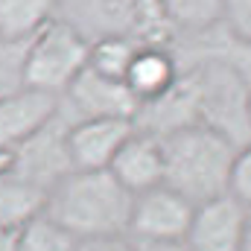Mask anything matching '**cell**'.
Wrapping results in <instances>:
<instances>
[{
	"instance_id": "cell-1",
	"label": "cell",
	"mask_w": 251,
	"mask_h": 251,
	"mask_svg": "<svg viewBox=\"0 0 251 251\" xmlns=\"http://www.w3.org/2000/svg\"><path fill=\"white\" fill-rule=\"evenodd\" d=\"M134 193L108 170H73L44 199V213L79 243L128 237Z\"/></svg>"
},
{
	"instance_id": "cell-2",
	"label": "cell",
	"mask_w": 251,
	"mask_h": 251,
	"mask_svg": "<svg viewBox=\"0 0 251 251\" xmlns=\"http://www.w3.org/2000/svg\"><path fill=\"white\" fill-rule=\"evenodd\" d=\"M161 143H164V184L170 190L181 193L193 204L228 193L231 167L240 146H234L225 134L196 123L161 137Z\"/></svg>"
},
{
	"instance_id": "cell-3",
	"label": "cell",
	"mask_w": 251,
	"mask_h": 251,
	"mask_svg": "<svg viewBox=\"0 0 251 251\" xmlns=\"http://www.w3.org/2000/svg\"><path fill=\"white\" fill-rule=\"evenodd\" d=\"M196 97V120L219 134H225L234 146H246L251 140L249 123V85L243 76L222 59H204L187 73Z\"/></svg>"
},
{
	"instance_id": "cell-4",
	"label": "cell",
	"mask_w": 251,
	"mask_h": 251,
	"mask_svg": "<svg viewBox=\"0 0 251 251\" xmlns=\"http://www.w3.org/2000/svg\"><path fill=\"white\" fill-rule=\"evenodd\" d=\"M88 56H91V41L67 21L53 18L26 41L24 59L18 67L21 85L62 97L70 88V82L88 67Z\"/></svg>"
},
{
	"instance_id": "cell-5",
	"label": "cell",
	"mask_w": 251,
	"mask_h": 251,
	"mask_svg": "<svg viewBox=\"0 0 251 251\" xmlns=\"http://www.w3.org/2000/svg\"><path fill=\"white\" fill-rule=\"evenodd\" d=\"M59 114L44 128H38L29 140H24L18 149H12V176L38 187L44 196L64 176L73 173L70 152H67V126L59 120Z\"/></svg>"
},
{
	"instance_id": "cell-6",
	"label": "cell",
	"mask_w": 251,
	"mask_h": 251,
	"mask_svg": "<svg viewBox=\"0 0 251 251\" xmlns=\"http://www.w3.org/2000/svg\"><path fill=\"white\" fill-rule=\"evenodd\" d=\"M196 204L187 201L181 193L158 184L143 190L131 201V222H128V240L134 243H167V240H184L193 222Z\"/></svg>"
},
{
	"instance_id": "cell-7",
	"label": "cell",
	"mask_w": 251,
	"mask_h": 251,
	"mask_svg": "<svg viewBox=\"0 0 251 251\" xmlns=\"http://www.w3.org/2000/svg\"><path fill=\"white\" fill-rule=\"evenodd\" d=\"M249 228V207L231 193L201 201L193 210V222L184 237L193 251H243Z\"/></svg>"
},
{
	"instance_id": "cell-8",
	"label": "cell",
	"mask_w": 251,
	"mask_h": 251,
	"mask_svg": "<svg viewBox=\"0 0 251 251\" xmlns=\"http://www.w3.org/2000/svg\"><path fill=\"white\" fill-rule=\"evenodd\" d=\"M62 100H67L76 120H97V117H114V120H131L140 111V102L126 88L123 79H111L97 73L94 67H85Z\"/></svg>"
},
{
	"instance_id": "cell-9",
	"label": "cell",
	"mask_w": 251,
	"mask_h": 251,
	"mask_svg": "<svg viewBox=\"0 0 251 251\" xmlns=\"http://www.w3.org/2000/svg\"><path fill=\"white\" fill-rule=\"evenodd\" d=\"M62 111V97L35 88L0 91V149H18Z\"/></svg>"
},
{
	"instance_id": "cell-10",
	"label": "cell",
	"mask_w": 251,
	"mask_h": 251,
	"mask_svg": "<svg viewBox=\"0 0 251 251\" xmlns=\"http://www.w3.org/2000/svg\"><path fill=\"white\" fill-rule=\"evenodd\" d=\"M131 131H134L131 120H114V117L70 123L67 126V152H70L73 170H108Z\"/></svg>"
},
{
	"instance_id": "cell-11",
	"label": "cell",
	"mask_w": 251,
	"mask_h": 251,
	"mask_svg": "<svg viewBox=\"0 0 251 251\" xmlns=\"http://www.w3.org/2000/svg\"><path fill=\"white\" fill-rule=\"evenodd\" d=\"M108 173L123 184L128 193H143L164 184V143L161 137L134 128L120 152L114 155Z\"/></svg>"
},
{
	"instance_id": "cell-12",
	"label": "cell",
	"mask_w": 251,
	"mask_h": 251,
	"mask_svg": "<svg viewBox=\"0 0 251 251\" xmlns=\"http://www.w3.org/2000/svg\"><path fill=\"white\" fill-rule=\"evenodd\" d=\"M62 21L79 29L88 41L105 35H137V15L131 0H59Z\"/></svg>"
},
{
	"instance_id": "cell-13",
	"label": "cell",
	"mask_w": 251,
	"mask_h": 251,
	"mask_svg": "<svg viewBox=\"0 0 251 251\" xmlns=\"http://www.w3.org/2000/svg\"><path fill=\"white\" fill-rule=\"evenodd\" d=\"M178 79H181V67L164 44H143L134 53L123 82L140 105H149L164 94H170Z\"/></svg>"
},
{
	"instance_id": "cell-14",
	"label": "cell",
	"mask_w": 251,
	"mask_h": 251,
	"mask_svg": "<svg viewBox=\"0 0 251 251\" xmlns=\"http://www.w3.org/2000/svg\"><path fill=\"white\" fill-rule=\"evenodd\" d=\"M59 12V0H0V44H26Z\"/></svg>"
},
{
	"instance_id": "cell-15",
	"label": "cell",
	"mask_w": 251,
	"mask_h": 251,
	"mask_svg": "<svg viewBox=\"0 0 251 251\" xmlns=\"http://www.w3.org/2000/svg\"><path fill=\"white\" fill-rule=\"evenodd\" d=\"M44 199L47 196L41 190L21 181L18 176L12 173L0 176V228L18 231L24 222H29L44 210Z\"/></svg>"
},
{
	"instance_id": "cell-16",
	"label": "cell",
	"mask_w": 251,
	"mask_h": 251,
	"mask_svg": "<svg viewBox=\"0 0 251 251\" xmlns=\"http://www.w3.org/2000/svg\"><path fill=\"white\" fill-rule=\"evenodd\" d=\"M146 41L134 38V35H105L91 41V56H88V67H94L102 76L111 79H126V70L134 59V53L143 47Z\"/></svg>"
},
{
	"instance_id": "cell-17",
	"label": "cell",
	"mask_w": 251,
	"mask_h": 251,
	"mask_svg": "<svg viewBox=\"0 0 251 251\" xmlns=\"http://www.w3.org/2000/svg\"><path fill=\"white\" fill-rule=\"evenodd\" d=\"M18 251H79V240L64 231L59 222H53L44 210L38 216H32L29 222H24L18 231Z\"/></svg>"
},
{
	"instance_id": "cell-18",
	"label": "cell",
	"mask_w": 251,
	"mask_h": 251,
	"mask_svg": "<svg viewBox=\"0 0 251 251\" xmlns=\"http://www.w3.org/2000/svg\"><path fill=\"white\" fill-rule=\"evenodd\" d=\"M170 26L204 32L222 24V0H158Z\"/></svg>"
},
{
	"instance_id": "cell-19",
	"label": "cell",
	"mask_w": 251,
	"mask_h": 251,
	"mask_svg": "<svg viewBox=\"0 0 251 251\" xmlns=\"http://www.w3.org/2000/svg\"><path fill=\"white\" fill-rule=\"evenodd\" d=\"M222 24L234 41L251 44V0H222Z\"/></svg>"
},
{
	"instance_id": "cell-20",
	"label": "cell",
	"mask_w": 251,
	"mask_h": 251,
	"mask_svg": "<svg viewBox=\"0 0 251 251\" xmlns=\"http://www.w3.org/2000/svg\"><path fill=\"white\" fill-rule=\"evenodd\" d=\"M228 193L251 210V140L246 146L237 149V158H234V167H231V184Z\"/></svg>"
},
{
	"instance_id": "cell-21",
	"label": "cell",
	"mask_w": 251,
	"mask_h": 251,
	"mask_svg": "<svg viewBox=\"0 0 251 251\" xmlns=\"http://www.w3.org/2000/svg\"><path fill=\"white\" fill-rule=\"evenodd\" d=\"M79 251H131V240L128 237H114V240H91L82 243Z\"/></svg>"
},
{
	"instance_id": "cell-22",
	"label": "cell",
	"mask_w": 251,
	"mask_h": 251,
	"mask_svg": "<svg viewBox=\"0 0 251 251\" xmlns=\"http://www.w3.org/2000/svg\"><path fill=\"white\" fill-rule=\"evenodd\" d=\"M131 251H193L184 240H167V243H134L131 240Z\"/></svg>"
},
{
	"instance_id": "cell-23",
	"label": "cell",
	"mask_w": 251,
	"mask_h": 251,
	"mask_svg": "<svg viewBox=\"0 0 251 251\" xmlns=\"http://www.w3.org/2000/svg\"><path fill=\"white\" fill-rule=\"evenodd\" d=\"M0 251H18V237H15V231L0 228Z\"/></svg>"
},
{
	"instance_id": "cell-24",
	"label": "cell",
	"mask_w": 251,
	"mask_h": 251,
	"mask_svg": "<svg viewBox=\"0 0 251 251\" xmlns=\"http://www.w3.org/2000/svg\"><path fill=\"white\" fill-rule=\"evenodd\" d=\"M12 173V152L9 149H0V176Z\"/></svg>"
},
{
	"instance_id": "cell-25",
	"label": "cell",
	"mask_w": 251,
	"mask_h": 251,
	"mask_svg": "<svg viewBox=\"0 0 251 251\" xmlns=\"http://www.w3.org/2000/svg\"><path fill=\"white\" fill-rule=\"evenodd\" d=\"M243 251H251V210H249V228H246V246Z\"/></svg>"
},
{
	"instance_id": "cell-26",
	"label": "cell",
	"mask_w": 251,
	"mask_h": 251,
	"mask_svg": "<svg viewBox=\"0 0 251 251\" xmlns=\"http://www.w3.org/2000/svg\"><path fill=\"white\" fill-rule=\"evenodd\" d=\"M249 123H251V91H249Z\"/></svg>"
}]
</instances>
